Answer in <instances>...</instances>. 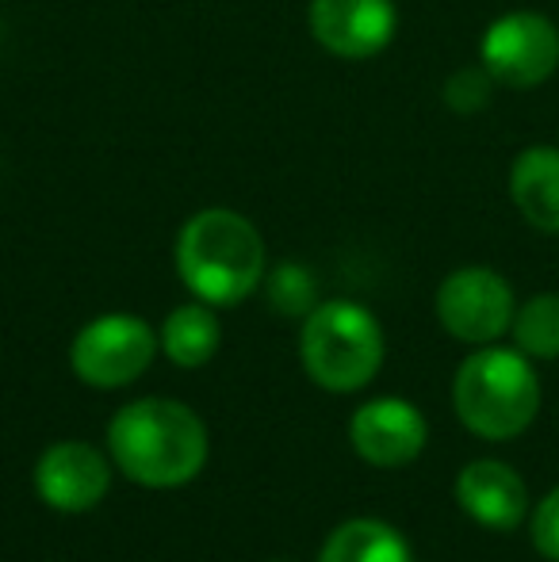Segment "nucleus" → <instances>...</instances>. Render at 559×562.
<instances>
[{
    "mask_svg": "<svg viewBox=\"0 0 559 562\" xmlns=\"http://www.w3.org/2000/svg\"><path fill=\"white\" fill-rule=\"evenodd\" d=\"M108 451L123 479L146 490L188 486L208 467V425L185 402L138 398L108 425Z\"/></svg>",
    "mask_w": 559,
    "mask_h": 562,
    "instance_id": "obj_1",
    "label": "nucleus"
},
{
    "mask_svg": "<svg viewBox=\"0 0 559 562\" xmlns=\"http://www.w3.org/2000/svg\"><path fill=\"white\" fill-rule=\"evenodd\" d=\"M265 237L231 207L195 211L177 234V276L200 303L238 306L265 283Z\"/></svg>",
    "mask_w": 559,
    "mask_h": 562,
    "instance_id": "obj_2",
    "label": "nucleus"
},
{
    "mask_svg": "<svg viewBox=\"0 0 559 562\" xmlns=\"http://www.w3.org/2000/svg\"><path fill=\"white\" fill-rule=\"evenodd\" d=\"M452 409L479 440H514L540 414V375L522 348L479 345L456 368Z\"/></svg>",
    "mask_w": 559,
    "mask_h": 562,
    "instance_id": "obj_3",
    "label": "nucleus"
},
{
    "mask_svg": "<svg viewBox=\"0 0 559 562\" xmlns=\"http://www.w3.org/2000/svg\"><path fill=\"white\" fill-rule=\"evenodd\" d=\"M383 329L376 314L349 299L318 303L303 318L299 360L314 386L329 394H357L383 368Z\"/></svg>",
    "mask_w": 559,
    "mask_h": 562,
    "instance_id": "obj_4",
    "label": "nucleus"
},
{
    "mask_svg": "<svg viewBox=\"0 0 559 562\" xmlns=\"http://www.w3.org/2000/svg\"><path fill=\"white\" fill-rule=\"evenodd\" d=\"M157 356V334L135 314H100L69 345V368L97 391L127 386L149 371Z\"/></svg>",
    "mask_w": 559,
    "mask_h": 562,
    "instance_id": "obj_5",
    "label": "nucleus"
},
{
    "mask_svg": "<svg viewBox=\"0 0 559 562\" xmlns=\"http://www.w3.org/2000/svg\"><path fill=\"white\" fill-rule=\"evenodd\" d=\"M437 322L448 337L463 340V345H494L502 334H510L517 314L514 288L506 276L494 268L468 265L456 268L440 280L437 288Z\"/></svg>",
    "mask_w": 559,
    "mask_h": 562,
    "instance_id": "obj_6",
    "label": "nucleus"
},
{
    "mask_svg": "<svg viewBox=\"0 0 559 562\" xmlns=\"http://www.w3.org/2000/svg\"><path fill=\"white\" fill-rule=\"evenodd\" d=\"M479 61L502 89H537L559 69V27L540 12H506L483 31Z\"/></svg>",
    "mask_w": 559,
    "mask_h": 562,
    "instance_id": "obj_7",
    "label": "nucleus"
},
{
    "mask_svg": "<svg viewBox=\"0 0 559 562\" xmlns=\"http://www.w3.org/2000/svg\"><path fill=\"white\" fill-rule=\"evenodd\" d=\"M35 490L43 505L54 513H89L112 490V463L100 448L85 440H58L38 456L35 463Z\"/></svg>",
    "mask_w": 559,
    "mask_h": 562,
    "instance_id": "obj_8",
    "label": "nucleus"
},
{
    "mask_svg": "<svg viewBox=\"0 0 559 562\" xmlns=\"http://www.w3.org/2000/svg\"><path fill=\"white\" fill-rule=\"evenodd\" d=\"M311 35L334 58H376L399 31L395 0H311Z\"/></svg>",
    "mask_w": 559,
    "mask_h": 562,
    "instance_id": "obj_9",
    "label": "nucleus"
},
{
    "mask_svg": "<svg viewBox=\"0 0 559 562\" xmlns=\"http://www.w3.org/2000/svg\"><path fill=\"white\" fill-rule=\"evenodd\" d=\"M429 425L406 398H372L353 414L349 445L372 467H406L425 451Z\"/></svg>",
    "mask_w": 559,
    "mask_h": 562,
    "instance_id": "obj_10",
    "label": "nucleus"
},
{
    "mask_svg": "<svg viewBox=\"0 0 559 562\" xmlns=\"http://www.w3.org/2000/svg\"><path fill=\"white\" fill-rule=\"evenodd\" d=\"M456 502L476 525L491 532H510L529 517V486L502 459H471L456 474Z\"/></svg>",
    "mask_w": 559,
    "mask_h": 562,
    "instance_id": "obj_11",
    "label": "nucleus"
},
{
    "mask_svg": "<svg viewBox=\"0 0 559 562\" xmlns=\"http://www.w3.org/2000/svg\"><path fill=\"white\" fill-rule=\"evenodd\" d=\"M510 200L540 234L559 237V149L529 146L510 165Z\"/></svg>",
    "mask_w": 559,
    "mask_h": 562,
    "instance_id": "obj_12",
    "label": "nucleus"
},
{
    "mask_svg": "<svg viewBox=\"0 0 559 562\" xmlns=\"http://www.w3.org/2000/svg\"><path fill=\"white\" fill-rule=\"evenodd\" d=\"M318 562H414V551L388 520L357 517L326 536Z\"/></svg>",
    "mask_w": 559,
    "mask_h": 562,
    "instance_id": "obj_13",
    "label": "nucleus"
},
{
    "mask_svg": "<svg viewBox=\"0 0 559 562\" xmlns=\"http://www.w3.org/2000/svg\"><path fill=\"white\" fill-rule=\"evenodd\" d=\"M219 340H223V329H219L215 306L208 303H185L161 322V352L169 356L177 368H203V363L215 360Z\"/></svg>",
    "mask_w": 559,
    "mask_h": 562,
    "instance_id": "obj_14",
    "label": "nucleus"
},
{
    "mask_svg": "<svg viewBox=\"0 0 559 562\" xmlns=\"http://www.w3.org/2000/svg\"><path fill=\"white\" fill-rule=\"evenodd\" d=\"M514 345L522 348L529 360H559V295L545 291L533 295L517 306L514 314Z\"/></svg>",
    "mask_w": 559,
    "mask_h": 562,
    "instance_id": "obj_15",
    "label": "nucleus"
},
{
    "mask_svg": "<svg viewBox=\"0 0 559 562\" xmlns=\"http://www.w3.org/2000/svg\"><path fill=\"white\" fill-rule=\"evenodd\" d=\"M265 291H269V306L283 318H306L318 306V280L311 268L283 260L272 272H265Z\"/></svg>",
    "mask_w": 559,
    "mask_h": 562,
    "instance_id": "obj_16",
    "label": "nucleus"
},
{
    "mask_svg": "<svg viewBox=\"0 0 559 562\" xmlns=\"http://www.w3.org/2000/svg\"><path fill=\"white\" fill-rule=\"evenodd\" d=\"M494 85H499V81H494V77L487 74L483 61H479V66H460L456 74H448L440 97H445V104L452 108L456 115H476V112H483V108L491 104Z\"/></svg>",
    "mask_w": 559,
    "mask_h": 562,
    "instance_id": "obj_17",
    "label": "nucleus"
},
{
    "mask_svg": "<svg viewBox=\"0 0 559 562\" xmlns=\"http://www.w3.org/2000/svg\"><path fill=\"white\" fill-rule=\"evenodd\" d=\"M529 540L548 562H559V486L548 490L529 513Z\"/></svg>",
    "mask_w": 559,
    "mask_h": 562,
    "instance_id": "obj_18",
    "label": "nucleus"
},
{
    "mask_svg": "<svg viewBox=\"0 0 559 562\" xmlns=\"http://www.w3.org/2000/svg\"><path fill=\"white\" fill-rule=\"evenodd\" d=\"M269 562H288V559H269Z\"/></svg>",
    "mask_w": 559,
    "mask_h": 562,
    "instance_id": "obj_19",
    "label": "nucleus"
}]
</instances>
